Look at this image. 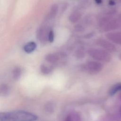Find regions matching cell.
<instances>
[{"mask_svg":"<svg viewBox=\"0 0 121 121\" xmlns=\"http://www.w3.org/2000/svg\"><path fill=\"white\" fill-rule=\"evenodd\" d=\"M36 48V44L34 42H30L24 46V50L26 53H31L34 52Z\"/></svg>","mask_w":121,"mask_h":121,"instance_id":"cell-10","label":"cell"},{"mask_svg":"<svg viewBox=\"0 0 121 121\" xmlns=\"http://www.w3.org/2000/svg\"><path fill=\"white\" fill-rule=\"evenodd\" d=\"M105 36L106 38L112 42L121 45V32L107 33Z\"/></svg>","mask_w":121,"mask_h":121,"instance_id":"cell-8","label":"cell"},{"mask_svg":"<svg viewBox=\"0 0 121 121\" xmlns=\"http://www.w3.org/2000/svg\"><path fill=\"white\" fill-rule=\"evenodd\" d=\"M116 13L115 9L109 10L103 13L102 16H101L98 20L99 25L101 26H103L109 21L113 18V16Z\"/></svg>","mask_w":121,"mask_h":121,"instance_id":"cell-6","label":"cell"},{"mask_svg":"<svg viewBox=\"0 0 121 121\" xmlns=\"http://www.w3.org/2000/svg\"><path fill=\"white\" fill-rule=\"evenodd\" d=\"M121 90V84H118L113 86L109 91V94L111 95H113L118 91Z\"/></svg>","mask_w":121,"mask_h":121,"instance_id":"cell-17","label":"cell"},{"mask_svg":"<svg viewBox=\"0 0 121 121\" xmlns=\"http://www.w3.org/2000/svg\"><path fill=\"white\" fill-rule=\"evenodd\" d=\"M95 2L97 4H100L102 2V0H95Z\"/></svg>","mask_w":121,"mask_h":121,"instance_id":"cell-21","label":"cell"},{"mask_svg":"<svg viewBox=\"0 0 121 121\" xmlns=\"http://www.w3.org/2000/svg\"><path fill=\"white\" fill-rule=\"evenodd\" d=\"M64 121H81V118L78 113L74 112L69 114Z\"/></svg>","mask_w":121,"mask_h":121,"instance_id":"cell-11","label":"cell"},{"mask_svg":"<svg viewBox=\"0 0 121 121\" xmlns=\"http://www.w3.org/2000/svg\"><path fill=\"white\" fill-rule=\"evenodd\" d=\"M54 39V32L52 30H51L49 31V35H48V41L50 43H52L53 42Z\"/></svg>","mask_w":121,"mask_h":121,"instance_id":"cell-19","label":"cell"},{"mask_svg":"<svg viewBox=\"0 0 121 121\" xmlns=\"http://www.w3.org/2000/svg\"><path fill=\"white\" fill-rule=\"evenodd\" d=\"M50 31H48L46 26H42L39 27L37 31L36 35L37 39L42 43H46L48 41V35Z\"/></svg>","mask_w":121,"mask_h":121,"instance_id":"cell-7","label":"cell"},{"mask_svg":"<svg viewBox=\"0 0 121 121\" xmlns=\"http://www.w3.org/2000/svg\"><path fill=\"white\" fill-rule=\"evenodd\" d=\"M95 43L97 45L102 47L107 52H115L116 51V48L115 46L111 42L105 39L99 38L96 39Z\"/></svg>","mask_w":121,"mask_h":121,"instance_id":"cell-5","label":"cell"},{"mask_svg":"<svg viewBox=\"0 0 121 121\" xmlns=\"http://www.w3.org/2000/svg\"><path fill=\"white\" fill-rule=\"evenodd\" d=\"M65 55L62 53H49L47 54L45 57V60L50 63H56L61 58H63Z\"/></svg>","mask_w":121,"mask_h":121,"instance_id":"cell-9","label":"cell"},{"mask_svg":"<svg viewBox=\"0 0 121 121\" xmlns=\"http://www.w3.org/2000/svg\"><path fill=\"white\" fill-rule=\"evenodd\" d=\"M88 35H86V36H86V38H87V37H88ZM89 37H91V36H92V34H90V35H89Z\"/></svg>","mask_w":121,"mask_h":121,"instance_id":"cell-25","label":"cell"},{"mask_svg":"<svg viewBox=\"0 0 121 121\" xmlns=\"http://www.w3.org/2000/svg\"><path fill=\"white\" fill-rule=\"evenodd\" d=\"M40 70L41 72L45 74H49L52 70L51 69L47 67L44 64H42L40 66Z\"/></svg>","mask_w":121,"mask_h":121,"instance_id":"cell-18","label":"cell"},{"mask_svg":"<svg viewBox=\"0 0 121 121\" xmlns=\"http://www.w3.org/2000/svg\"><path fill=\"white\" fill-rule=\"evenodd\" d=\"M81 17V14L79 12H75L72 13L69 17V20L72 23H76Z\"/></svg>","mask_w":121,"mask_h":121,"instance_id":"cell-12","label":"cell"},{"mask_svg":"<svg viewBox=\"0 0 121 121\" xmlns=\"http://www.w3.org/2000/svg\"><path fill=\"white\" fill-rule=\"evenodd\" d=\"M109 4L110 5H114V1H113V0H110L109 1Z\"/></svg>","mask_w":121,"mask_h":121,"instance_id":"cell-22","label":"cell"},{"mask_svg":"<svg viewBox=\"0 0 121 121\" xmlns=\"http://www.w3.org/2000/svg\"><path fill=\"white\" fill-rule=\"evenodd\" d=\"M58 10V6L57 4H53L51 8L50 12L49 13L48 17L49 19H52L55 17L57 13Z\"/></svg>","mask_w":121,"mask_h":121,"instance_id":"cell-14","label":"cell"},{"mask_svg":"<svg viewBox=\"0 0 121 121\" xmlns=\"http://www.w3.org/2000/svg\"><path fill=\"white\" fill-rule=\"evenodd\" d=\"M119 0V1H120V2H121V0Z\"/></svg>","mask_w":121,"mask_h":121,"instance_id":"cell-27","label":"cell"},{"mask_svg":"<svg viewBox=\"0 0 121 121\" xmlns=\"http://www.w3.org/2000/svg\"><path fill=\"white\" fill-rule=\"evenodd\" d=\"M10 92L9 87L6 85L3 84L0 87V94L1 95L5 96L9 95Z\"/></svg>","mask_w":121,"mask_h":121,"instance_id":"cell-16","label":"cell"},{"mask_svg":"<svg viewBox=\"0 0 121 121\" xmlns=\"http://www.w3.org/2000/svg\"><path fill=\"white\" fill-rule=\"evenodd\" d=\"M21 75V69L18 67H17L14 68L13 71V77L15 80H18Z\"/></svg>","mask_w":121,"mask_h":121,"instance_id":"cell-15","label":"cell"},{"mask_svg":"<svg viewBox=\"0 0 121 121\" xmlns=\"http://www.w3.org/2000/svg\"><path fill=\"white\" fill-rule=\"evenodd\" d=\"M87 53L93 59L102 61L109 62L112 58L108 52L100 49L90 48L87 50Z\"/></svg>","mask_w":121,"mask_h":121,"instance_id":"cell-2","label":"cell"},{"mask_svg":"<svg viewBox=\"0 0 121 121\" xmlns=\"http://www.w3.org/2000/svg\"><path fill=\"white\" fill-rule=\"evenodd\" d=\"M74 29L78 32H82L85 30L84 27L80 25H77L74 26Z\"/></svg>","mask_w":121,"mask_h":121,"instance_id":"cell-20","label":"cell"},{"mask_svg":"<svg viewBox=\"0 0 121 121\" xmlns=\"http://www.w3.org/2000/svg\"><path fill=\"white\" fill-rule=\"evenodd\" d=\"M37 117L29 112L16 110L0 113V121H35Z\"/></svg>","mask_w":121,"mask_h":121,"instance_id":"cell-1","label":"cell"},{"mask_svg":"<svg viewBox=\"0 0 121 121\" xmlns=\"http://www.w3.org/2000/svg\"><path fill=\"white\" fill-rule=\"evenodd\" d=\"M119 59L121 60V53L119 54Z\"/></svg>","mask_w":121,"mask_h":121,"instance_id":"cell-24","label":"cell"},{"mask_svg":"<svg viewBox=\"0 0 121 121\" xmlns=\"http://www.w3.org/2000/svg\"><path fill=\"white\" fill-rule=\"evenodd\" d=\"M119 113H120V116H121V106L120 107V108H119Z\"/></svg>","mask_w":121,"mask_h":121,"instance_id":"cell-23","label":"cell"},{"mask_svg":"<svg viewBox=\"0 0 121 121\" xmlns=\"http://www.w3.org/2000/svg\"><path fill=\"white\" fill-rule=\"evenodd\" d=\"M83 69L91 74H96L103 68V65L98 61H88L83 66Z\"/></svg>","mask_w":121,"mask_h":121,"instance_id":"cell-3","label":"cell"},{"mask_svg":"<svg viewBox=\"0 0 121 121\" xmlns=\"http://www.w3.org/2000/svg\"><path fill=\"white\" fill-rule=\"evenodd\" d=\"M85 50L83 46L79 47L75 52V56L78 59H81L84 58L85 56Z\"/></svg>","mask_w":121,"mask_h":121,"instance_id":"cell-13","label":"cell"},{"mask_svg":"<svg viewBox=\"0 0 121 121\" xmlns=\"http://www.w3.org/2000/svg\"><path fill=\"white\" fill-rule=\"evenodd\" d=\"M121 26V14L117 17L112 18L103 26V30L109 32L117 29Z\"/></svg>","mask_w":121,"mask_h":121,"instance_id":"cell-4","label":"cell"},{"mask_svg":"<svg viewBox=\"0 0 121 121\" xmlns=\"http://www.w3.org/2000/svg\"><path fill=\"white\" fill-rule=\"evenodd\" d=\"M120 99H121V95H120Z\"/></svg>","mask_w":121,"mask_h":121,"instance_id":"cell-26","label":"cell"}]
</instances>
